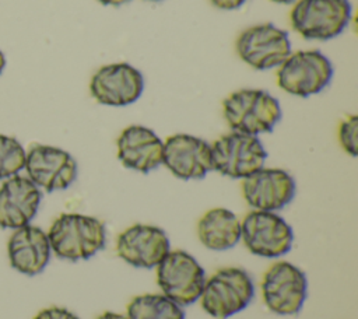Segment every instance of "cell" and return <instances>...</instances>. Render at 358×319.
Wrapping results in <instances>:
<instances>
[{
	"mask_svg": "<svg viewBox=\"0 0 358 319\" xmlns=\"http://www.w3.org/2000/svg\"><path fill=\"white\" fill-rule=\"evenodd\" d=\"M52 252L60 259L87 260L105 248V224L91 215L66 213L59 215L48 232Z\"/></svg>",
	"mask_w": 358,
	"mask_h": 319,
	"instance_id": "6da1fadb",
	"label": "cell"
},
{
	"mask_svg": "<svg viewBox=\"0 0 358 319\" xmlns=\"http://www.w3.org/2000/svg\"><path fill=\"white\" fill-rule=\"evenodd\" d=\"M222 113L232 132L259 136L280 122L281 106L268 91L242 88L224 99Z\"/></svg>",
	"mask_w": 358,
	"mask_h": 319,
	"instance_id": "7a4b0ae2",
	"label": "cell"
},
{
	"mask_svg": "<svg viewBox=\"0 0 358 319\" xmlns=\"http://www.w3.org/2000/svg\"><path fill=\"white\" fill-rule=\"evenodd\" d=\"M255 295V284L246 270L222 267L204 281L201 308L215 319H227L245 309Z\"/></svg>",
	"mask_w": 358,
	"mask_h": 319,
	"instance_id": "3957f363",
	"label": "cell"
},
{
	"mask_svg": "<svg viewBox=\"0 0 358 319\" xmlns=\"http://www.w3.org/2000/svg\"><path fill=\"white\" fill-rule=\"evenodd\" d=\"M351 18L348 0H296L291 13L292 29L309 41H329L338 36Z\"/></svg>",
	"mask_w": 358,
	"mask_h": 319,
	"instance_id": "277c9868",
	"label": "cell"
},
{
	"mask_svg": "<svg viewBox=\"0 0 358 319\" xmlns=\"http://www.w3.org/2000/svg\"><path fill=\"white\" fill-rule=\"evenodd\" d=\"M331 77V62L320 50H298L278 66L277 84L291 95L308 98L323 91Z\"/></svg>",
	"mask_w": 358,
	"mask_h": 319,
	"instance_id": "5b68a950",
	"label": "cell"
},
{
	"mask_svg": "<svg viewBox=\"0 0 358 319\" xmlns=\"http://www.w3.org/2000/svg\"><path fill=\"white\" fill-rule=\"evenodd\" d=\"M267 151L257 136L231 132L211 144V164L218 173L245 179L264 166Z\"/></svg>",
	"mask_w": 358,
	"mask_h": 319,
	"instance_id": "8992f818",
	"label": "cell"
},
{
	"mask_svg": "<svg viewBox=\"0 0 358 319\" xmlns=\"http://www.w3.org/2000/svg\"><path fill=\"white\" fill-rule=\"evenodd\" d=\"M204 281V269L185 250H169L157 264V283L162 294L180 306L200 298Z\"/></svg>",
	"mask_w": 358,
	"mask_h": 319,
	"instance_id": "52a82bcc",
	"label": "cell"
},
{
	"mask_svg": "<svg viewBox=\"0 0 358 319\" xmlns=\"http://www.w3.org/2000/svg\"><path fill=\"white\" fill-rule=\"evenodd\" d=\"M238 56L255 70L278 67L291 53L287 31L271 22L257 24L242 31L235 42Z\"/></svg>",
	"mask_w": 358,
	"mask_h": 319,
	"instance_id": "ba28073f",
	"label": "cell"
},
{
	"mask_svg": "<svg viewBox=\"0 0 358 319\" xmlns=\"http://www.w3.org/2000/svg\"><path fill=\"white\" fill-rule=\"evenodd\" d=\"M260 287L266 306L277 315L298 313L308 292L305 273L285 260L274 262L266 270Z\"/></svg>",
	"mask_w": 358,
	"mask_h": 319,
	"instance_id": "9c48e42d",
	"label": "cell"
},
{
	"mask_svg": "<svg viewBox=\"0 0 358 319\" xmlns=\"http://www.w3.org/2000/svg\"><path fill=\"white\" fill-rule=\"evenodd\" d=\"M241 238L253 255L278 257L292 248L294 232L275 211L252 210L241 222Z\"/></svg>",
	"mask_w": 358,
	"mask_h": 319,
	"instance_id": "30bf717a",
	"label": "cell"
},
{
	"mask_svg": "<svg viewBox=\"0 0 358 319\" xmlns=\"http://www.w3.org/2000/svg\"><path fill=\"white\" fill-rule=\"evenodd\" d=\"M144 91V77L134 66L120 62L99 67L90 81L92 98L108 106H126Z\"/></svg>",
	"mask_w": 358,
	"mask_h": 319,
	"instance_id": "8fae6325",
	"label": "cell"
},
{
	"mask_svg": "<svg viewBox=\"0 0 358 319\" xmlns=\"http://www.w3.org/2000/svg\"><path fill=\"white\" fill-rule=\"evenodd\" d=\"M28 179L46 192L67 189L77 178L76 160L64 150L35 144L25 155L24 165Z\"/></svg>",
	"mask_w": 358,
	"mask_h": 319,
	"instance_id": "7c38bea8",
	"label": "cell"
},
{
	"mask_svg": "<svg viewBox=\"0 0 358 319\" xmlns=\"http://www.w3.org/2000/svg\"><path fill=\"white\" fill-rule=\"evenodd\" d=\"M162 164L179 179H201L213 171L211 144L192 134H172L164 141Z\"/></svg>",
	"mask_w": 358,
	"mask_h": 319,
	"instance_id": "4fadbf2b",
	"label": "cell"
},
{
	"mask_svg": "<svg viewBox=\"0 0 358 319\" xmlns=\"http://www.w3.org/2000/svg\"><path fill=\"white\" fill-rule=\"evenodd\" d=\"M296 185L280 168H260L242 180V194L253 210L277 211L292 201Z\"/></svg>",
	"mask_w": 358,
	"mask_h": 319,
	"instance_id": "5bb4252c",
	"label": "cell"
},
{
	"mask_svg": "<svg viewBox=\"0 0 358 319\" xmlns=\"http://www.w3.org/2000/svg\"><path fill=\"white\" fill-rule=\"evenodd\" d=\"M171 250L164 229L148 224H134L123 229L116 239V253L134 267L151 269Z\"/></svg>",
	"mask_w": 358,
	"mask_h": 319,
	"instance_id": "9a60e30c",
	"label": "cell"
},
{
	"mask_svg": "<svg viewBox=\"0 0 358 319\" xmlns=\"http://www.w3.org/2000/svg\"><path fill=\"white\" fill-rule=\"evenodd\" d=\"M116 147L119 161L129 169L147 173L162 164L164 141L150 127L127 126L119 134Z\"/></svg>",
	"mask_w": 358,
	"mask_h": 319,
	"instance_id": "2e32d148",
	"label": "cell"
},
{
	"mask_svg": "<svg viewBox=\"0 0 358 319\" xmlns=\"http://www.w3.org/2000/svg\"><path fill=\"white\" fill-rule=\"evenodd\" d=\"M42 193L25 176L14 175L0 187V227L17 229L35 217Z\"/></svg>",
	"mask_w": 358,
	"mask_h": 319,
	"instance_id": "e0dca14e",
	"label": "cell"
},
{
	"mask_svg": "<svg viewBox=\"0 0 358 319\" xmlns=\"http://www.w3.org/2000/svg\"><path fill=\"white\" fill-rule=\"evenodd\" d=\"M7 250L11 267L27 276L39 274L49 263L52 252L48 234L29 224L13 232Z\"/></svg>",
	"mask_w": 358,
	"mask_h": 319,
	"instance_id": "ac0fdd59",
	"label": "cell"
},
{
	"mask_svg": "<svg viewBox=\"0 0 358 319\" xmlns=\"http://www.w3.org/2000/svg\"><path fill=\"white\" fill-rule=\"evenodd\" d=\"M200 242L210 250L222 252L241 239V221L228 208L214 207L206 211L197 224Z\"/></svg>",
	"mask_w": 358,
	"mask_h": 319,
	"instance_id": "d6986e66",
	"label": "cell"
},
{
	"mask_svg": "<svg viewBox=\"0 0 358 319\" xmlns=\"http://www.w3.org/2000/svg\"><path fill=\"white\" fill-rule=\"evenodd\" d=\"M126 319H185V312L164 294H143L129 302Z\"/></svg>",
	"mask_w": 358,
	"mask_h": 319,
	"instance_id": "ffe728a7",
	"label": "cell"
},
{
	"mask_svg": "<svg viewBox=\"0 0 358 319\" xmlns=\"http://www.w3.org/2000/svg\"><path fill=\"white\" fill-rule=\"evenodd\" d=\"M25 155L27 153L17 139L0 134V179L17 175L25 165Z\"/></svg>",
	"mask_w": 358,
	"mask_h": 319,
	"instance_id": "44dd1931",
	"label": "cell"
},
{
	"mask_svg": "<svg viewBox=\"0 0 358 319\" xmlns=\"http://www.w3.org/2000/svg\"><path fill=\"white\" fill-rule=\"evenodd\" d=\"M338 141L351 157L358 154V116H347L338 126Z\"/></svg>",
	"mask_w": 358,
	"mask_h": 319,
	"instance_id": "7402d4cb",
	"label": "cell"
},
{
	"mask_svg": "<svg viewBox=\"0 0 358 319\" xmlns=\"http://www.w3.org/2000/svg\"><path fill=\"white\" fill-rule=\"evenodd\" d=\"M34 319H80V318L66 308L50 306L39 311Z\"/></svg>",
	"mask_w": 358,
	"mask_h": 319,
	"instance_id": "603a6c76",
	"label": "cell"
},
{
	"mask_svg": "<svg viewBox=\"0 0 358 319\" xmlns=\"http://www.w3.org/2000/svg\"><path fill=\"white\" fill-rule=\"evenodd\" d=\"M211 4L220 10H236L242 7L248 0H210Z\"/></svg>",
	"mask_w": 358,
	"mask_h": 319,
	"instance_id": "cb8c5ba5",
	"label": "cell"
},
{
	"mask_svg": "<svg viewBox=\"0 0 358 319\" xmlns=\"http://www.w3.org/2000/svg\"><path fill=\"white\" fill-rule=\"evenodd\" d=\"M96 319H126V316H123V315H120V313H116V312L106 311V312H103L101 316H98Z\"/></svg>",
	"mask_w": 358,
	"mask_h": 319,
	"instance_id": "d4e9b609",
	"label": "cell"
},
{
	"mask_svg": "<svg viewBox=\"0 0 358 319\" xmlns=\"http://www.w3.org/2000/svg\"><path fill=\"white\" fill-rule=\"evenodd\" d=\"M96 1H99L103 6H115V7H117V6L129 3L130 0H96Z\"/></svg>",
	"mask_w": 358,
	"mask_h": 319,
	"instance_id": "484cf974",
	"label": "cell"
},
{
	"mask_svg": "<svg viewBox=\"0 0 358 319\" xmlns=\"http://www.w3.org/2000/svg\"><path fill=\"white\" fill-rule=\"evenodd\" d=\"M4 67H6V57H4L3 52L0 50V74H1V71L4 70Z\"/></svg>",
	"mask_w": 358,
	"mask_h": 319,
	"instance_id": "4316f807",
	"label": "cell"
},
{
	"mask_svg": "<svg viewBox=\"0 0 358 319\" xmlns=\"http://www.w3.org/2000/svg\"><path fill=\"white\" fill-rule=\"evenodd\" d=\"M273 3H278V4H291V3H295L296 0H271Z\"/></svg>",
	"mask_w": 358,
	"mask_h": 319,
	"instance_id": "83f0119b",
	"label": "cell"
},
{
	"mask_svg": "<svg viewBox=\"0 0 358 319\" xmlns=\"http://www.w3.org/2000/svg\"><path fill=\"white\" fill-rule=\"evenodd\" d=\"M148 1H162V0H148Z\"/></svg>",
	"mask_w": 358,
	"mask_h": 319,
	"instance_id": "f1b7e54d",
	"label": "cell"
}]
</instances>
